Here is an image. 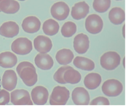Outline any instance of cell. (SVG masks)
I'll list each match as a JSON object with an SVG mask.
<instances>
[{"label":"cell","mask_w":126,"mask_h":107,"mask_svg":"<svg viewBox=\"0 0 126 107\" xmlns=\"http://www.w3.org/2000/svg\"><path fill=\"white\" fill-rule=\"evenodd\" d=\"M20 8L19 3L15 0H0V12L15 14L18 12Z\"/></svg>","instance_id":"19"},{"label":"cell","mask_w":126,"mask_h":107,"mask_svg":"<svg viewBox=\"0 0 126 107\" xmlns=\"http://www.w3.org/2000/svg\"><path fill=\"white\" fill-rule=\"evenodd\" d=\"M73 64L78 68L86 71H92L95 66V63L93 61L80 56L75 58L73 61Z\"/></svg>","instance_id":"22"},{"label":"cell","mask_w":126,"mask_h":107,"mask_svg":"<svg viewBox=\"0 0 126 107\" xmlns=\"http://www.w3.org/2000/svg\"><path fill=\"white\" fill-rule=\"evenodd\" d=\"M0 88H1V85H0Z\"/></svg>","instance_id":"34"},{"label":"cell","mask_w":126,"mask_h":107,"mask_svg":"<svg viewBox=\"0 0 126 107\" xmlns=\"http://www.w3.org/2000/svg\"><path fill=\"white\" fill-rule=\"evenodd\" d=\"M110 0H94L93 7L96 12L103 13L107 12L110 7Z\"/></svg>","instance_id":"27"},{"label":"cell","mask_w":126,"mask_h":107,"mask_svg":"<svg viewBox=\"0 0 126 107\" xmlns=\"http://www.w3.org/2000/svg\"><path fill=\"white\" fill-rule=\"evenodd\" d=\"M11 102L15 105H33L29 92L23 89H16L11 93Z\"/></svg>","instance_id":"5"},{"label":"cell","mask_w":126,"mask_h":107,"mask_svg":"<svg viewBox=\"0 0 126 107\" xmlns=\"http://www.w3.org/2000/svg\"><path fill=\"white\" fill-rule=\"evenodd\" d=\"M11 49L14 53L17 54H28L33 49L32 43L27 38H19L13 41L11 45Z\"/></svg>","instance_id":"4"},{"label":"cell","mask_w":126,"mask_h":107,"mask_svg":"<svg viewBox=\"0 0 126 107\" xmlns=\"http://www.w3.org/2000/svg\"><path fill=\"white\" fill-rule=\"evenodd\" d=\"M77 31V26L76 24L72 21L65 22L62 27L61 32L65 37H72Z\"/></svg>","instance_id":"26"},{"label":"cell","mask_w":126,"mask_h":107,"mask_svg":"<svg viewBox=\"0 0 126 107\" xmlns=\"http://www.w3.org/2000/svg\"><path fill=\"white\" fill-rule=\"evenodd\" d=\"M10 94L4 89L0 91V105H5L10 102Z\"/></svg>","instance_id":"29"},{"label":"cell","mask_w":126,"mask_h":107,"mask_svg":"<svg viewBox=\"0 0 126 107\" xmlns=\"http://www.w3.org/2000/svg\"><path fill=\"white\" fill-rule=\"evenodd\" d=\"M44 33L49 36H53L57 34L60 29V26L57 21L52 19L46 21L43 25Z\"/></svg>","instance_id":"24"},{"label":"cell","mask_w":126,"mask_h":107,"mask_svg":"<svg viewBox=\"0 0 126 107\" xmlns=\"http://www.w3.org/2000/svg\"><path fill=\"white\" fill-rule=\"evenodd\" d=\"M123 66H124V68H125V57L124 58L123 60Z\"/></svg>","instance_id":"33"},{"label":"cell","mask_w":126,"mask_h":107,"mask_svg":"<svg viewBox=\"0 0 126 107\" xmlns=\"http://www.w3.org/2000/svg\"><path fill=\"white\" fill-rule=\"evenodd\" d=\"M122 34H123V37L125 38V24L123 26V28H122Z\"/></svg>","instance_id":"32"},{"label":"cell","mask_w":126,"mask_h":107,"mask_svg":"<svg viewBox=\"0 0 126 107\" xmlns=\"http://www.w3.org/2000/svg\"><path fill=\"white\" fill-rule=\"evenodd\" d=\"M51 13L53 17L59 21L65 20L70 13L68 5L63 1H59L54 3L51 9Z\"/></svg>","instance_id":"7"},{"label":"cell","mask_w":126,"mask_h":107,"mask_svg":"<svg viewBox=\"0 0 126 107\" xmlns=\"http://www.w3.org/2000/svg\"><path fill=\"white\" fill-rule=\"evenodd\" d=\"M27 67L35 68L34 65L28 61H23L19 63V65L17 66V72L18 73V74H19L23 69Z\"/></svg>","instance_id":"31"},{"label":"cell","mask_w":126,"mask_h":107,"mask_svg":"<svg viewBox=\"0 0 126 107\" xmlns=\"http://www.w3.org/2000/svg\"><path fill=\"white\" fill-rule=\"evenodd\" d=\"M85 27L86 30L89 33L92 34H98L101 32L103 29V20L98 15H90L86 18Z\"/></svg>","instance_id":"6"},{"label":"cell","mask_w":126,"mask_h":107,"mask_svg":"<svg viewBox=\"0 0 126 107\" xmlns=\"http://www.w3.org/2000/svg\"><path fill=\"white\" fill-rule=\"evenodd\" d=\"M123 85L118 80L110 79L105 81L102 86V92L109 97H116L123 91Z\"/></svg>","instance_id":"3"},{"label":"cell","mask_w":126,"mask_h":107,"mask_svg":"<svg viewBox=\"0 0 126 107\" xmlns=\"http://www.w3.org/2000/svg\"><path fill=\"white\" fill-rule=\"evenodd\" d=\"M34 62L38 68L43 70L51 69L54 65L53 58L47 53L38 54L35 57Z\"/></svg>","instance_id":"17"},{"label":"cell","mask_w":126,"mask_h":107,"mask_svg":"<svg viewBox=\"0 0 126 107\" xmlns=\"http://www.w3.org/2000/svg\"><path fill=\"white\" fill-rule=\"evenodd\" d=\"M90 7L85 1L75 4L72 7L71 15L74 19L79 20L84 18L89 13Z\"/></svg>","instance_id":"16"},{"label":"cell","mask_w":126,"mask_h":107,"mask_svg":"<svg viewBox=\"0 0 126 107\" xmlns=\"http://www.w3.org/2000/svg\"><path fill=\"white\" fill-rule=\"evenodd\" d=\"M19 0V1H25V0Z\"/></svg>","instance_id":"35"},{"label":"cell","mask_w":126,"mask_h":107,"mask_svg":"<svg viewBox=\"0 0 126 107\" xmlns=\"http://www.w3.org/2000/svg\"><path fill=\"white\" fill-rule=\"evenodd\" d=\"M17 62L16 56L11 52H4L0 54V66L2 68H12L16 64Z\"/></svg>","instance_id":"18"},{"label":"cell","mask_w":126,"mask_h":107,"mask_svg":"<svg viewBox=\"0 0 126 107\" xmlns=\"http://www.w3.org/2000/svg\"><path fill=\"white\" fill-rule=\"evenodd\" d=\"M19 32V26L14 21L5 22L0 27V35L5 37L12 38L17 35Z\"/></svg>","instance_id":"14"},{"label":"cell","mask_w":126,"mask_h":107,"mask_svg":"<svg viewBox=\"0 0 126 107\" xmlns=\"http://www.w3.org/2000/svg\"><path fill=\"white\" fill-rule=\"evenodd\" d=\"M72 99L77 105H88L90 101V96L87 90L83 87H77L72 93Z\"/></svg>","instance_id":"9"},{"label":"cell","mask_w":126,"mask_h":107,"mask_svg":"<svg viewBox=\"0 0 126 107\" xmlns=\"http://www.w3.org/2000/svg\"><path fill=\"white\" fill-rule=\"evenodd\" d=\"M74 58L73 53L69 49L64 48L60 50L56 55L57 61L62 65H67L70 63Z\"/></svg>","instance_id":"21"},{"label":"cell","mask_w":126,"mask_h":107,"mask_svg":"<svg viewBox=\"0 0 126 107\" xmlns=\"http://www.w3.org/2000/svg\"><path fill=\"white\" fill-rule=\"evenodd\" d=\"M110 102L107 98L104 97H98L93 100L90 105H109Z\"/></svg>","instance_id":"30"},{"label":"cell","mask_w":126,"mask_h":107,"mask_svg":"<svg viewBox=\"0 0 126 107\" xmlns=\"http://www.w3.org/2000/svg\"><path fill=\"white\" fill-rule=\"evenodd\" d=\"M72 68L73 67L70 66H64L60 67L55 72L53 78L54 80L60 84L66 83L63 78L64 73L66 70Z\"/></svg>","instance_id":"28"},{"label":"cell","mask_w":126,"mask_h":107,"mask_svg":"<svg viewBox=\"0 0 126 107\" xmlns=\"http://www.w3.org/2000/svg\"><path fill=\"white\" fill-rule=\"evenodd\" d=\"M63 78L66 83L75 84L80 82L81 76L79 71L72 68L65 72Z\"/></svg>","instance_id":"25"},{"label":"cell","mask_w":126,"mask_h":107,"mask_svg":"<svg viewBox=\"0 0 126 107\" xmlns=\"http://www.w3.org/2000/svg\"><path fill=\"white\" fill-rule=\"evenodd\" d=\"M17 81V76L15 71L12 69L6 70L2 78V85L6 90L11 91L16 88Z\"/></svg>","instance_id":"12"},{"label":"cell","mask_w":126,"mask_h":107,"mask_svg":"<svg viewBox=\"0 0 126 107\" xmlns=\"http://www.w3.org/2000/svg\"><path fill=\"white\" fill-rule=\"evenodd\" d=\"M70 91L64 86H57L53 89L50 98L51 105H65L70 97Z\"/></svg>","instance_id":"1"},{"label":"cell","mask_w":126,"mask_h":107,"mask_svg":"<svg viewBox=\"0 0 126 107\" xmlns=\"http://www.w3.org/2000/svg\"><path fill=\"white\" fill-rule=\"evenodd\" d=\"M31 95L32 101L35 105H43L47 102L49 93L46 88L38 86L32 89Z\"/></svg>","instance_id":"8"},{"label":"cell","mask_w":126,"mask_h":107,"mask_svg":"<svg viewBox=\"0 0 126 107\" xmlns=\"http://www.w3.org/2000/svg\"></svg>","instance_id":"36"},{"label":"cell","mask_w":126,"mask_h":107,"mask_svg":"<svg viewBox=\"0 0 126 107\" xmlns=\"http://www.w3.org/2000/svg\"><path fill=\"white\" fill-rule=\"evenodd\" d=\"M19 75L24 83L28 86L34 85L38 80L35 68L26 67L22 69Z\"/></svg>","instance_id":"10"},{"label":"cell","mask_w":126,"mask_h":107,"mask_svg":"<svg viewBox=\"0 0 126 107\" xmlns=\"http://www.w3.org/2000/svg\"><path fill=\"white\" fill-rule=\"evenodd\" d=\"M121 61V57L117 52L110 51L104 53L101 57L100 64L104 69L111 71L120 65Z\"/></svg>","instance_id":"2"},{"label":"cell","mask_w":126,"mask_h":107,"mask_svg":"<svg viewBox=\"0 0 126 107\" xmlns=\"http://www.w3.org/2000/svg\"><path fill=\"white\" fill-rule=\"evenodd\" d=\"M22 26L25 32L32 34L37 32L40 29L41 22L36 16H28L23 21Z\"/></svg>","instance_id":"15"},{"label":"cell","mask_w":126,"mask_h":107,"mask_svg":"<svg viewBox=\"0 0 126 107\" xmlns=\"http://www.w3.org/2000/svg\"><path fill=\"white\" fill-rule=\"evenodd\" d=\"M73 46L75 51L78 54L86 53L90 46V41L88 36L83 33L77 34L74 40Z\"/></svg>","instance_id":"11"},{"label":"cell","mask_w":126,"mask_h":107,"mask_svg":"<svg viewBox=\"0 0 126 107\" xmlns=\"http://www.w3.org/2000/svg\"><path fill=\"white\" fill-rule=\"evenodd\" d=\"M101 81V77L99 74L91 73L86 75L84 79V83L87 88L90 90H94L100 85Z\"/></svg>","instance_id":"20"},{"label":"cell","mask_w":126,"mask_h":107,"mask_svg":"<svg viewBox=\"0 0 126 107\" xmlns=\"http://www.w3.org/2000/svg\"><path fill=\"white\" fill-rule=\"evenodd\" d=\"M35 49L40 53L49 52L53 46L52 41L48 37L45 35H38L34 40Z\"/></svg>","instance_id":"13"},{"label":"cell","mask_w":126,"mask_h":107,"mask_svg":"<svg viewBox=\"0 0 126 107\" xmlns=\"http://www.w3.org/2000/svg\"><path fill=\"white\" fill-rule=\"evenodd\" d=\"M108 17L112 23L115 25H119L121 24L125 20V13L120 7H113L110 11Z\"/></svg>","instance_id":"23"}]
</instances>
